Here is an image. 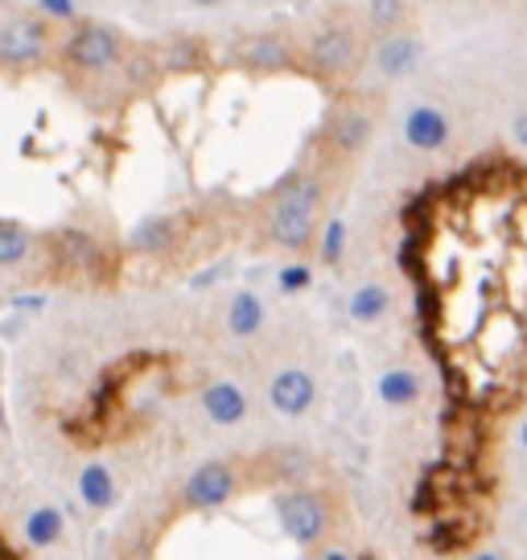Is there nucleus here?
<instances>
[{"label": "nucleus", "instance_id": "obj_15", "mask_svg": "<svg viewBox=\"0 0 527 560\" xmlns=\"http://www.w3.org/2000/svg\"><path fill=\"white\" fill-rule=\"evenodd\" d=\"M149 54L157 58V74H165V70H198L207 62V42L202 37H174L161 50Z\"/></svg>", "mask_w": 527, "mask_h": 560}, {"label": "nucleus", "instance_id": "obj_11", "mask_svg": "<svg viewBox=\"0 0 527 560\" xmlns=\"http://www.w3.org/2000/svg\"><path fill=\"white\" fill-rule=\"evenodd\" d=\"M268 404L281 417H305L317 404V380L305 368H281L268 384Z\"/></svg>", "mask_w": 527, "mask_h": 560}, {"label": "nucleus", "instance_id": "obj_17", "mask_svg": "<svg viewBox=\"0 0 527 560\" xmlns=\"http://www.w3.org/2000/svg\"><path fill=\"white\" fill-rule=\"evenodd\" d=\"M421 392H424V380L417 371L391 368L379 375V400L391 404V408H412V404L421 400Z\"/></svg>", "mask_w": 527, "mask_h": 560}, {"label": "nucleus", "instance_id": "obj_22", "mask_svg": "<svg viewBox=\"0 0 527 560\" xmlns=\"http://www.w3.org/2000/svg\"><path fill=\"white\" fill-rule=\"evenodd\" d=\"M34 18L46 21V25H74L79 21V4H71V0H37L34 4Z\"/></svg>", "mask_w": 527, "mask_h": 560}, {"label": "nucleus", "instance_id": "obj_14", "mask_svg": "<svg viewBox=\"0 0 527 560\" xmlns=\"http://www.w3.org/2000/svg\"><path fill=\"white\" fill-rule=\"evenodd\" d=\"M412 18H417V9L405 4V0H375V4H363V25L371 30V37L412 30Z\"/></svg>", "mask_w": 527, "mask_h": 560}, {"label": "nucleus", "instance_id": "obj_21", "mask_svg": "<svg viewBox=\"0 0 527 560\" xmlns=\"http://www.w3.org/2000/svg\"><path fill=\"white\" fill-rule=\"evenodd\" d=\"M62 532H67V524H62V511L58 508H34L30 520H25V536H30V544H37V548L58 544Z\"/></svg>", "mask_w": 527, "mask_h": 560}, {"label": "nucleus", "instance_id": "obj_9", "mask_svg": "<svg viewBox=\"0 0 527 560\" xmlns=\"http://www.w3.org/2000/svg\"><path fill=\"white\" fill-rule=\"evenodd\" d=\"M449 140H454V124L449 116L433 104H412L405 112V144L408 149H417V153H445L449 149Z\"/></svg>", "mask_w": 527, "mask_h": 560}, {"label": "nucleus", "instance_id": "obj_5", "mask_svg": "<svg viewBox=\"0 0 527 560\" xmlns=\"http://www.w3.org/2000/svg\"><path fill=\"white\" fill-rule=\"evenodd\" d=\"M363 62V34L351 21H330L301 46V74H309L326 88H347Z\"/></svg>", "mask_w": 527, "mask_h": 560}, {"label": "nucleus", "instance_id": "obj_24", "mask_svg": "<svg viewBox=\"0 0 527 560\" xmlns=\"http://www.w3.org/2000/svg\"><path fill=\"white\" fill-rule=\"evenodd\" d=\"M309 268H281V289L284 293H301V289H309Z\"/></svg>", "mask_w": 527, "mask_h": 560}, {"label": "nucleus", "instance_id": "obj_2", "mask_svg": "<svg viewBox=\"0 0 527 560\" xmlns=\"http://www.w3.org/2000/svg\"><path fill=\"white\" fill-rule=\"evenodd\" d=\"M321 214H326V182L321 174L309 170H293L277 190L268 194V210H264V235L272 247L284 252H309L321 231Z\"/></svg>", "mask_w": 527, "mask_h": 560}, {"label": "nucleus", "instance_id": "obj_1", "mask_svg": "<svg viewBox=\"0 0 527 560\" xmlns=\"http://www.w3.org/2000/svg\"><path fill=\"white\" fill-rule=\"evenodd\" d=\"M277 482H289V466H284V454H268V457H214V462H202L198 470L186 478V487L177 494L181 511H219L244 499L260 487H277Z\"/></svg>", "mask_w": 527, "mask_h": 560}, {"label": "nucleus", "instance_id": "obj_6", "mask_svg": "<svg viewBox=\"0 0 527 560\" xmlns=\"http://www.w3.org/2000/svg\"><path fill=\"white\" fill-rule=\"evenodd\" d=\"M128 54H132V42L116 25L79 18L67 34L58 37L54 58L67 70H79V74H107V70L120 67Z\"/></svg>", "mask_w": 527, "mask_h": 560}, {"label": "nucleus", "instance_id": "obj_20", "mask_svg": "<svg viewBox=\"0 0 527 560\" xmlns=\"http://www.w3.org/2000/svg\"><path fill=\"white\" fill-rule=\"evenodd\" d=\"M37 240L17 223H0V268H21L34 256Z\"/></svg>", "mask_w": 527, "mask_h": 560}, {"label": "nucleus", "instance_id": "obj_13", "mask_svg": "<svg viewBox=\"0 0 527 560\" xmlns=\"http://www.w3.org/2000/svg\"><path fill=\"white\" fill-rule=\"evenodd\" d=\"M198 404H202L207 420L219 424V429H231V424H244L247 420L244 387L231 384V380H214V384H207L202 387V396H198Z\"/></svg>", "mask_w": 527, "mask_h": 560}, {"label": "nucleus", "instance_id": "obj_3", "mask_svg": "<svg viewBox=\"0 0 527 560\" xmlns=\"http://www.w3.org/2000/svg\"><path fill=\"white\" fill-rule=\"evenodd\" d=\"M277 524L305 552H317L342 536L347 499L335 487H284L277 490Z\"/></svg>", "mask_w": 527, "mask_h": 560}, {"label": "nucleus", "instance_id": "obj_18", "mask_svg": "<svg viewBox=\"0 0 527 560\" xmlns=\"http://www.w3.org/2000/svg\"><path fill=\"white\" fill-rule=\"evenodd\" d=\"M387 310H391V293H387L384 284H359L351 293V301H347V314L359 322V326H375V322H384Z\"/></svg>", "mask_w": 527, "mask_h": 560}, {"label": "nucleus", "instance_id": "obj_16", "mask_svg": "<svg viewBox=\"0 0 527 560\" xmlns=\"http://www.w3.org/2000/svg\"><path fill=\"white\" fill-rule=\"evenodd\" d=\"M264 317H268L264 301L256 298V293H247V289L227 301V330L235 334V338H256V334L264 330Z\"/></svg>", "mask_w": 527, "mask_h": 560}, {"label": "nucleus", "instance_id": "obj_25", "mask_svg": "<svg viewBox=\"0 0 527 560\" xmlns=\"http://www.w3.org/2000/svg\"><path fill=\"white\" fill-rule=\"evenodd\" d=\"M309 560H354L342 544H326V548H317V552H309Z\"/></svg>", "mask_w": 527, "mask_h": 560}, {"label": "nucleus", "instance_id": "obj_4", "mask_svg": "<svg viewBox=\"0 0 527 560\" xmlns=\"http://www.w3.org/2000/svg\"><path fill=\"white\" fill-rule=\"evenodd\" d=\"M375 128H379V95L359 88L338 91L335 107L326 112V128H321V153L338 165H351L354 158H363Z\"/></svg>", "mask_w": 527, "mask_h": 560}, {"label": "nucleus", "instance_id": "obj_7", "mask_svg": "<svg viewBox=\"0 0 527 560\" xmlns=\"http://www.w3.org/2000/svg\"><path fill=\"white\" fill-rule=\"evenodd\" d=\"M54 50H58V30L37 21L34 13L0 21V70H9V74L37 70L54 62Z\"/></svg>", "mask_w": 527, "mask_h": 560}, {"label": "nucleus", "instance_id": "obj_8", "mask_svg": "<svg viewBox=\"0 0 527 560\" xmlns=\"http://www.w3.org/2000/svg\"><path fill=\"white\" fill-rule=\"evenodd\" d=\"M235 67L247 74H301V46L281 30L251 34L235 50Z\"/></svg>", "mask_w": 527, "mask_h": 560}, {"label": "nucleus", "instance_id": "obj_26", "mask_svg": "<svg viewBox=\"0 0 527 560\" xmlns=\"http://www.w3.org/2000/svg\"><path fill=\"white\" fill-rule=\"evenodd\" d=\"M470 560H503V552H494V548H487V552H478V557Z\"/></svg>", "mask_w": 527, "mask_h": 560}, {"label": "nucleus", "instance_id": "obj_19", "mask_svg": "<svg viewBox=\"0 0 527 560\" xmlns=\"http://www.w3.org/2000/svg\"><path fill=\"white\" fill-rule=\"evenodd\" d=\"M79 494H83V503L95 511L112 508V503H116V478H112V470L87 466V470L79 474Z\"/></svg>", "mask_w": 527, "mask_h": 560}, {"label": "nucleus", "instance_id": "obj_12", "mask_svg": "<svg viewBox=\"0 0 527 560\" xmlns=\"http://www.w3.org/2000/svg\"><path fill=\"white\" fill-rule=\"evenodd\" d=\"M181 228H186L181 214H149L128 235V252L132 256H165L169 247L181 244Z\"/></svg>", "mask_w": 527, "mask_h": 560}, {"label": "nucleus", "instance_id": "obj_23", "mask_svg": "<svg viewBox=\"0 0 527 560\" xmlns=\"http://www.w3.org/2000/svg\"><path fill=\"white\" fill-rule=\"evenodd\" d=\"M342 244H347V228L338 223V219H330V228L317 231V252H321V260L326 264H338L342 260Z\"/></svg>", "mask_w": 527, "mask_h": 560}, {"label": "nucleus", "instance_id": "obj_10", "mask_svg": "<svg viewBox=\"0 0 527 560\" xmlns=\"http://www.w3.org/2000/svg\"><path fill=\"white\" fill-rule=\"evenodd\" d=\"M424 42L417 30H400V34L375 37V50H371V67L379 70L384 79H405L421 67Z\"/></svg>", "mask_w": 527, "mask_h": 560}]
</instances>
